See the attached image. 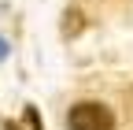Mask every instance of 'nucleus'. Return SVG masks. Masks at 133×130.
Instances as JSON below:
<instances>
[{
  "label": "nucleus",
  "mask_w": 133,
  "mask_h": 130,
  "mask_svg": "<svg viewBox=\"0 0 133 130\" xmlns=\"http://www.w3.org/2000/svg\"><path fill=\"white\" fill-rule=\"evenodd\" d=\"M4 56H8V45H4V41H0V60H4Z\"/></svg>",
  "instance_id": "obj_4"
},
{
  "label": "nucleus",
  "mask_w": 133,
  "mask_h": 130,
  "mask_svg": "<svg viewBox=\"0 0 133 130\" xmlns=\"http://www.w3.org/2000/svg\"><path fill=\"white\" fill-rule=\"evenodd\" d=\"M8 130H44V126H41V115H37V108H33V104H26V108H22V119L8 123Z\"/></svg>",
  "instance_id": "obj_2"
},
{
  "label": "nucleus",
  "mask_w": 133,
  "mask_h": 130,
  "mask_svg": "<svg viewBox=\"0 0 133 130\" xmlns=\"http://www.w3.org/2000/svg\"><path fill=\"white\" fill-rule=\"evenodd\" d=\"M78 30H81V15L70 11V15H66V34H78Z\"/></svg>",
  "instance_id": "obj_3"
},
{
  "label": "nucleus",
  "mask_w": 133,
  "mask_h": 130,
  "mask_svg": "<svg viewBox=\"0 0 133 130\" xmlns=\"http://www.w3.org/2000/svg\"><path fill=\"white\" fill-rule=\"evenodd\" d=\"M66 126L70 130H115V115L100 101H81L66 111Z\"/></svg>",
  "instance_id": "obj_1"
}]
</instances>
